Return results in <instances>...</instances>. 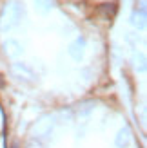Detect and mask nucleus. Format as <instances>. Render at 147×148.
Segmentation results:
<instances>
[{
  "mask_svg": "<svg viewBox=\"0 0 147 148\" xmlns=\"http://www.w3.org/2000/svg\"><path fill=\"white\" fill-rule=\"evenodd\" d=\"M24 16V4L20 0H13L11 4H7V7L2 13V18H0V27L4 31H9L20 22V18Z\"/></svg>",
  "mask_w": 147,
  "mask_h": 148,
  "instance_id": "nucleus-1",
  "label": "nucleus"
},
{
  "mask_svg": "<svg viewBox=\"0 0 147 148\" xmlns=\"http://www.w3.org/2000/svg\"><path fill=\"white\" fill-rule=\"evenodd\" d=\"M55 125H56L55 116H51V114L42 116L40 119H36L35 125L31 127V136H33V139H40V141H44L46 137H49L51 134H53Z\"/></svg>",
  "mask_w": 147,
  "mask_h": 148,
  "instance_id": "nucleus-2",
  "label": "nucleus"
},
{
  "mask_svg": "<svg viewBox=\"0 0 147 148\" xmlns=\"http://www.w3.org/2000/svg\"><path fill=\"white\" fill-rule=\"evenodd\" d=\"M133 141V132H131L129 127H122L114 136V145L118 148H127Z\"/></svg>",
  "mask_w": 147,
  "mask_h": 148,
  "instance_id": "nucleus-3",
  "label": "nucleus"
},
{
  "mask_svg": "<svg viewBox=\"0 0 147 148\" xmlns=\"http://www.w3.org/2000/svg\"><path fill=\"white\" fill-rule=\"evenodd\" d=\"M84 47H85V40H84V38H78L76 42H73L71 45H69L67 53H69V56L73 58V60L80 62V60L84 58Z\"/></svg>",
  "mask_w": 147,
  "mask_h": 148,
  "instance_id": "nucleus-4",
  "label": "nucleus"
},
{
  "mask_svg": "<svg viewBox=\"0 0 147 148\" xmlns=\"http://www.w3.org/2000/svg\"><path fill=\"white\" fill-rule=\"evenodd\" d=\"M2 47H4V53L9 56V58H17V56L22 54V51H24V49H22V45H20L17 40H6Z\"/></svg>",
  "mask_w": 147,
  "mask_h": 148,
  "instance_id": "nucleus-5",
  "label": "nucleus"
},
{
  "mask_svg": "<svg viewBox=\"0 0 147 148\" xmlns=\"http://www.w3.org/2000/svg\"><path fill=\"white\" fill-rule=\"evenodd\" d=\"M94 107H96V103H94L93 99L80 103V105H78V108H76V114H78V117H89V116L93 114Z\"/></svg>",
  "mask_w": 147,
  "mask_h": 148,
  "instance_id": "nucleus-6",
  "label": "nucleus"
},
{
  "mask_svg": "<svg viewBox=\"0 0 147 148\" xmlns=\"http://www.w3.org/2000/svg\"><path fill=\"white\" fill-rule=\"evenodd\" d=\"M131 24H133L136 29H144V25H145V11L144 9H135L133 14H131Z\"/></svg>",
  "mask_w": 147,
  "mask_h": 148,
  "instance_id": "nucleus-7",
  "label": "nucleus"
},
{
  "mask_svg": "<svg viewBox=\"0 0 147 148\" xmlns=\"http://www.w3.org/2000/svg\"><path fill=\"white\" fill-rule=\"evenodd\" d=\"M15 71L20 72V74H24V76H27V78H33L35 76L33 67L29 63H26V62H17V63H15Z\"/></svg>",
  "mask_w": 147,
  "mask_h": 148,
  "instance_id": "nucleus-8",
  "label": "nucleus"
},
{
  "mask_svg": "<svg viewBox=\"0 0 147 148\" xmlns=\"http://www.w3.org/2000/svg\"><path fill=\"white\" fill-rule=\"evenodd\" d=\"M35 7L40 13H49L55 7V0H35Z\"/></svg>",
  "mask_w": 147,
  "mask_h": 148,
  "instance_id": "nucleus-9",
  "label": "nucleus"
},
{
  "mask_svg": "<svg viewBox=\"0 0 147 148\" xmlns=\"http://www.w3.org/2000/svg\"><path fill=\"white\" fill-rule=\"evenodd\" d=\"M135 69H136L138 72H144V71H145V58H144L142 54L135 56Z\"/></svg>",
  "mask_w": 147,
  "mask_h": 148,
  "instance_id": "nucleus-10",
  "label": "nucleus"
},
{
  "mask_svg": "<svg viewBox=\"0 0 147 148\" xmlns=\"http://www.w3.org/2000/svg\"><path fill=\"white\" fill-rule=\"evenodd\" d=\"M27 148H46V145H44V141H40V139H29L27 143Z\"/></svg>",
  "mask_w": 147,
  "mask_h": 148,
  "instance_id": "nucleus-11",
  "label": "nucleus"
},
{
  "mask_svg": "<svg viewBox=\"0 0 147 148\" xmlns=\"http://www.w3.org/2000/svg\"><path fill=\"white\" fill-rule=\"evenodd\" d=\"M126 38H127V42L131 43V45H136V42H138V38H136V36H135L133 33H127V36H126Z\"/></svg>",
  "mask_w": 147,
  "mask_h": 148,
  "instance_id": "nucleus-12",
  "label": "nucleus"
}]
</instances>
